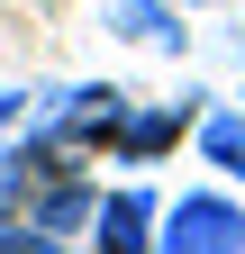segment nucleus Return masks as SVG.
I'll use <instances>...</instances> for the list:
<instances>
[{
  "mask_svg": "<svg viewBox=\"0 0 245 254\" xmlns=\"http://www.w3.org/2000/svg\"><path fill=\"white\" fill-rule=\"evenodd\" d=\"M191 136H200V154H209V173H227V182L245 190V109H236V100H227V109H200Z\"/></svg>",
  "mask_w": 245,
  "mask_h": 254,
  "instance_id": "obj_6",
  "label": "nucleus"
},
{
  "mask_svg": "<svg viewBox=\"0 0 245 254\" xmlns=\"http://www.w3.org/2000/svg\"><path fill=\"white\" fill-rule=\"evenodd\" d=\"M18 118H27V91H0V145L18 136Z\"/></svg>",
  "mask_w": 245,
  "mask_h": 254,
  "instance_id": "obj_8",
  "label": "nucleus"
},
{
  "mask_svg": "<svg viewBox=\"0 0 245 254\" xmlns=\"http://www.w3.org/2000/svg\"><path fill=\"white\" fill-rule=\"evenodd\" d=\"M155 227H164V200H155L145 182H118V190L91 200L82 245H91V254H155Z\"/></svg>",
  "mask_w": 245,
  "mask_h": 254,
  "instance_id": "obj_3",
  "label": "nucleus"
},
{
  "mask_svg": "<svg viewBox=\"0 0 245 254\" xmlns=\"http://www.w3.org/2000/svg\"><path fill=\"white\" fill-rule=\"evenodd\" d=\"M182 9H218V0H182Z\"/></svg>",
  "mask_w": 245,
  "mask_h": 254,
  "instance_id": "obj_10",
  "label": "nucleus"
},
{
  "mask_svg": "<svg viewBox=\"0 0 245 254\" xmlns=\"http://www.w3.org/2000/svg\"><path fill=\"white\" fill-rule=\"evenodd\" d=\"M100 27L118 46H155V55H182L191 27H182V0H100Z\"/></svg>",
  "mask_w": 245,
  "mask_h": 254,
  "instance_id": "obj_5",
  "label": "nucleus"
},
{
  "mask_svg": "<svg viewBox=\"0 0 245 254\" xmlns=\"http://www.w3.org/2000/svg\"><path fill=\"white\" fill-rule=\"evenodd\" d=\"M191 100H200V91H182V100H127V118H118L109 154H118V164H155V154H173V145L200 127Z\"/></svg>",
  "mask_w": 245,
  "mask_h": 254,
  "instance_id": "obj_4",
  "label": "nucleus"
},
{
  "mask_svg": "<svg viewBox=\"0 0 245 254\" xmlns=\"http://www.w3.org/2000/svg\"><path fill=\"white\" fill-rule=\"evenodd\" d=\"M155 254H245V209L227 190H182L155 227Z\"/></svg>",
  "mask_w": 245,
  "mask_h": 254,
  "instance_id": "obj_2",
  "label": "nucleus"
},
{
  "mask_svg": "<svg viewBox=\"0 0 245 254\" xmlns=\"http://www.w3.org/2000/svg\"><path fill=\"white\" fill-rule=\"evenodd\" d=\"M0 254H73V245H64V236H37V227L9 218V227H0Z\"/></svg>",
  "mask_w": 245,
  "mask_h": 254,
  "instance_id": "obj_7",
  "label": "nucleus"
},
{
  "mask_svg": "<svg viewBox=\"0 0 245 254\" xmlns=\"http://www.w3.org/2000/svg\"><path fill=\"white\" fill-rule=\"evenodd\" d=\"M9 218H18V209H9V190H0V227H9Z\"/></svg>",
  "mask_w": 245,
  "mask_h": 254,
  "instance_id": "obj_9",
  "label": "nucleus"
},
{
  "mask_svg": "<svg viewBox=\"0 0 245 254\" xmlns=\"http://www.w3.org/2000/svg\"><path fill=\"white\" fill-rule=\"evenodd\" d=\"M118 118H127V91L118 82H64V91H46V100H27L18 145L46 154V164H91V154L118 136Z\"/></svg>",
  "mask_w": 245,
  "mask_h": 254,
  "instance_id": "obj_1",
  "label": "nucleus"
},
{
  "mask_svg": "<svg viewBox=\"0 0 245 254\" xmlns=\"http://www.w3.org/2000/svg\"><path fill=\"white\" fill-rule=\"evenodd\" d=\"M236 109H245V91H236Z\"/></svg>",
  "mask_w": 245,
  "mask_h": 254,
  "instance_id": "obj_11",
  "label": "nucleus"
}]
</instances>
